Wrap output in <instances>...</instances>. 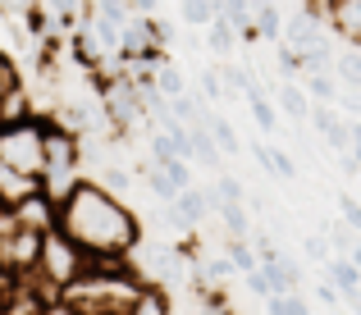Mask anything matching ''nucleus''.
I'll use <instances>...</instances> for the list:
<instances>
[{
  "label": "nucleus",
  "instance_id": "obj_18",
  "mask_svg": "<svg viewBox=\"0 0 361 315\" xmlns=\"http://www.w3.org/2000/svg\"><path fill=\"white\" fill-rule=\"evenodd\" d=\"M256 37H265V42H274V37H283V14L274 0H256V18H252Z\"/></svg>",
  "mask_w": 361,
  "mask_h": 315
},
{
  "label": "nucleus",
  "instance_id": "obj_36",
  "mask_svg": "<svg viewBox=\"0 0 361 315\" xmlns=\"http://www.w3.org/2000/svg\"><path fill=\"white\" fill-rule=\"evenodd\" d=\"M32 5H37V0H0V9H5V14H32Z\"/></svg>",
  "mask_w": 361,
  "mask_h": 315
},
{
  "label": "nucleus",
  "instance_id": "obj_43",
  "mask_svg": "<svg viewBox=\"0 0 361 315\" xmlns=\"http://www.w3.org/2000/svg\"><path fill=\"white\" fill-rule=\"evenodd\" d=\"M106 315H110V311H106Z\"/></svg>",
  "mask_w": 361,
  "mask_h": 315
},
{
  "label": "nucleus",
  "instance_id": "obj_37",
  "mask_svg": "<svg viewBox=\"0 0 361 315\" xmlns=\"http://www.w3.org/2000/svg\"><path fill=\"white\" fill-rule=\"evenodd\" d=\"M123 5H128L133 14H156V5H160V0H123Z\"/></svg>",
  "mask_w": 361,
  "mask_h": 315
},
{
  "label": "nucleus",
  "instance_id": "obj_21",
  "mask_svg": "<svg viewBox=\"0 0 361 315\" xmlns=\"http://www.w3.org/2000/svg\"><path fill=\"white\" fill-rule=\"evenodd\" d=\"M211 132H215V147H220V156H243V137H238V128H233L224 114H211Z\"/></svg>",
  "mask_w": 361,
  "mask_h": 315
},
{
  "label": "nucleus",
  "instance_id": "obj_32",
  "mask_svg": "<svg viewBox=\"0 0 361 315\" xmlns=\"http://www.w3.org/2000/svg\"><path fill=\"white\" fill-rule=\"evenodd\" d=\"M202 97H206V101H224V97H229V92H224L220 69H211V64L202 69Z\"/></svg>",
  "mask_w": 361,
  "mask_h": 315
},
{
  "label": "nucleus",
  "instance_id": "obj_12",
  "mask_svg": "<svg viewBox=\"0 0 361 315\" xmlns=\"http://www.w3.org/2000/svg\"><path fill=\"white\" fill-rule=\"evenodd\" d=\"M128 315H174L169 288H160V283H142V292H137V302L128 307Z\"/></svg>",
  "mask_w": 361,
  "mask_h": 315
},
{
  "label": "nucleus",
  "instance_id": "obj_13",
  "mask_svg": "<svg viewBox=\"0 0 361 315\" xmlns=\"http://www.w3.org/2000/svg\"><path fill=\"white\" fill-rule=\"evenodd\" d=\"M334 78H338V87H353V92H361V46L348 42L343 51L334 55Z\"/></svg>",
  "mask_w": 361,
  "mask_h": 315
},
{
  "label": "nucleus",
  "instance_id": "obj_28",
  "mask_svg": "<svg viewBox=\"0 0 361 315\" xmlns=\"http://www.w3.org/2000/svg\"><path fill=\"white\" fill-rule=\"evenodd\" d=\"M215 197H220V202H247V183L233 178V174H220L215 178Z\"/></svg>",
  "mask_w": 361,
  "mask_h": 315
},
{
  "label": "nucleus",
  "instance_id": "obj_4",
  "mask_svg": "<svg viewBox=\"0 0 361 315\" xmlns=\"http://www.w3.org/2000/svg\"><path fill=\"white\" fill-rule=\"evenodd\" d=\"M82 270H87V252H82V247L73 242V237L64 233L60 224L46 228V233H42V261H37V279H42L46 288L64 292L73 279H82Z\"/></svg>",
  "mask_w": 361,
  "mask_h": 315
},
{
  "label": "nucleus",
  "instance_id": "obj_42",
  "mask_svg": "<svg viewBox=\"0 0 361 315\" xmlns=\"http://www.w3.org/2000/svg\"><path fill=\"white\" fill-rule=\"evenodd\" d=\"M353 156H357V165H361V142H357V147H353Z\"/></svg>",
  "mask_w": 361,
  "mask_h": 315
},
{
  "label": "nucleus",
  "instance_id": "obj_27",
  "mask_svg": "<svg viewBox=\"0 0 361 315\" xmlns=\"http://www.w3.org/2000/svg\"><path fill=\"white\" fill-rule=\"evenodd\" d=\"M329 242H334V256H353V247H357V228H348L343 219H338V224H329Z\"/></svg>",
  "mask_w": 361,
  "mask_h": 315
},
{
  "label": "nucleus",
  "instance_id": "obj_29",
  "mask_svg": "<svg viewBox=\"0 0 361 315\" xmlns=\"http://www.w3.org/2000/svg\"><path fill=\"white\" fill-rule=\"evenodd\" d=\"M178 151H174V142H169V132H151V165H169Z\"/></svg>",
  "mask_w": 361,
  "mask_h": 315
},
{
  "label": "nucleus",
  "instance_id": "obj_7",
  "mask_svg": "<svg viewBox=\"0 0 361 315\" xmlns=\"http://www.w3.org/2000/svg\"><path fill=\"white\" fill-rule=\"evenodd\" d=\"M274 105H279V114L288 123H311V101L307 97V87H302V82H279V87H274Z\"/></svg>",
  "mask_w": 361,
  "mask_h": 315
},
{
  "label": "nucleus",
  "instance_id": "obj_11",
  "mask_svg": "<svg viewBox=\"0 0 361 315\" xmlns=\"http://www.w3.org/2000/svg\"><path fill=\"white\" fill-rule=\"evenodd\" d=\"M238 42H243V32L229 23V18L215 14V18H211V27H206V46H211V55H224V60H229V55L238 51Z\"/></svg>",
  "mask_w": 361,
  "mask_h": 315
},
{
  "label": "nucleus",
  "instance_id": "obj_34",
  "mask_svg": "<svg viewBox=\"0 0 361 315\" xmlns=\"http://www.w3.org/2000/svg\"><path fill=\"white\" fill-rule=\"evenodd\" d=\"M316 297H320V302H325V307H338V302H343V292H338V288H334V283H329V279H325V274H320V283H316Z\"/></svg>",
  "mask_w": 361,
  "mask_h": 315
},
{
  "label": "nucleus",
  "instance_id": "obj_10",
  "mask_svg": "<svg viewBox=\"0 0 361 315\" xmlns=\"http://www.w3.org/2000/svg\"><path fill=\"white\" fill-rule=\"evenodd\" d=\"M37 187H42V178H27V174H18V169L0 165V202H5V206H14V202H23V197H32Z\"/></svg>",
  "mask_w": 361,
  "mask_h": 315
},
{
  "label": "nucleus",
  "instance_id": "obj_23",
  "mask_svg": "<svg viewBox=\"0 0 361 315\" xmlns=\"http://www.w3.org/2000/svg\"><path fill=\"white\" fill-rule=\"evenodd\" d=\"M97 183H101V187H106V192H110V197H119V202H123V197H128V192H133V174H128V169H123V165H101V174H97Z\"/></svg>",
  "mask_w": 361,
  "mask_h": 315
},
{
  "label": "nucleus",
  "instance_id": "obj_35",
  "mask_svg": "<svg viewBox=\"0 0 361 315\" xmlns=\"http://www.w3.org/2000/svg\"><path fill=\"white\" fill-rule=\"evenodd\" d=\"M338 174H343V178H357L361 174V165H357L353 151H343V156H338Z\"/></svg>",
  "mask_w": 361,
  "mask_h": 315
},
{
  "label": "nucleus",
  "instance_id": "obj_9",
  "mask_svg": "<svg viewBox=\"0 0 361 315\" xmlns=\"http://www.w3.org/2000/svg\"><path fill=\"white\" fill-rule=\"evenodd\" d=\"M325 279L334 283L343 297H357V292H361V270H357L353 256H334V261L325 265Z\"/></svg>",
  "mask_w": 361,
  "mask_h": 315
},
{
  "label": "nucleus",
  "instance_id": "obj_30",
  "mask_svg": "<svg viewBox=\"0 0 361 315\" xmlns=\"http://www.w3.org/2000/svg\"><path fill=\"white\" fill-rule=\"evenodd\" d=\"M23 87V78H18V69H14V60H9L5 51H0V101L9 97V92H18Z\"/></svg>",
  "mask_w": 361,
  "mask_h": 315
},
{
  "label": "nucleus",
  "instance_id": "obj_19",
  "mask_svg": "<svg viewBox=\"0 0 361 315\" xmlns=\"http://www.w3.org/2000/svg\"><path fill=\"white\" fill-rule=\"evenodd\" d=\"M215 14H220L215 0H178V18H183L188 27H211Z\"/></svg>",
  "mask_w": 361,
  "mask_h": 315
},
{
  "label": "nucleus",
  "instance_id": "obj_33",
  "mask_svg": "<svg viewBox=\"0 0 361 315\" xmlns=\"http://www.w3.org/2000/svg\"><path fill=\"white\" fill-rule=\"evenodd\" d=\"M243 283H247V292H252V297H261V302L274 292V288H270V279L261 274V265H256V270H247V274H243Z\"/></svg>",
  "mask_w": 361,
  "mask_h": 315
},
{
  "label": "nucleus",
  "instance_id": "obj_6",
  "mask_svg": "<svg viewBox=\"0 0 361 315\" xmlns=\"http://www.w3.org/2000/svg\"><path fill=\"white\" fill-rule=\"evenodd\" d=\"M188 160L202 169H220V147H215V132H211V119L206 123H188Z\"/></svg>",
  "mask_w": 361,
  "mask_h": 315
},
{
  "label": "nucleus",
  "instance_id": "obj_41",
  "mask_svg": "<svg viewBox=\"0 0 361 315\" xmlns=\"http://www.w3.org/2000/svg\"><path fill=\"white\" fill-rule=\"evenodd\" d=\"M0 315H5V283H0Z\"/></svg>",
  "mask_w": 361,
  "mask_h": 315
},
{
  "label": "nucleus",
  "instance_id": "obj_25",
  "mask_svg": "<svg viewBox=\"0 0 361 315\" xmlns=\"http://www.w3.org/2000/svg\"><path fill=\"white\" fill-rule=\"evenodd\" d=\"M151 82H156V87H160V97H169V101L188 92V82H183V73H178V64H160Z\"/></svg>",
  "mask_w": 361,
  "mask_h": 315
},
{
  "label": "nucleus",
  "instance_id": "obj_22",
  "mask_svg": "<svg viewBox=\"0 0 361 315\" xmlns=\"http://www.w3.org/2000/svg\"><path fill=\"white\" fill-rule=\"evenodd\" d=\"M302 261H311V265L325 270V265L334 261V242H329V233H307V237H302Z\"/></svg>",
  "mask_w": 361,
  "mask_h": 315
},
{
  "label": "nucleus",
  "instance_id": "obj_16",
  "mask_svg": "<svg viewBox=\"0 0 361 315\" xmlns=\"http://www.w3.org/2000/svg\"><path fill=\"white\" fill-rule=\"evenodd\" d=\"M247 105H252V123H256L261 132H279V105L265 97L261 87H252V92H247Z\"/></svg>",
  "mask_w": 361,
  "mask_h": 315
},
{
  "label": "nucleus",
  "instance_id": "obj_8",
  "mask_svg": "<svg viewBox=\"0 0 361 315\" xmlns=\"http://www.w3.org/2000/svg\"><path fill=\"white\" fill-rule=\"evenodd\" d=\"M247 151L256 156V165H261L270 178H279V183H283V178H298V160H293L283 147H270V142H256V147H247Z\"/></svg>",
  "mask_w": 361,
  "mask_h": 315
},
{
  "label": "nucleus",
  "instance_id": "obj_2",
  "mask_svg": "<svg viewBox=\"0 0 361 315\" xmlns=\"http://www.w3.org/2000/svg\"><path fill=\"white\" fill-rule=\"evenodd\" d=\"M142 274L133 270L128 256H87L82 279H73L60 292V307L69 315H128V307L142 292Z\"/></svg>",
  "mask_w": 361,
  "mask_h": 315
},
{
  "label": "nucleus",
  "instance_id": "obj_39",
  "mask_svg": "<svg viewBox=\"0 0 361 315\" xmlns=\"http://www.w3.org/2000/svg\"><path fill=\"white\" fill-rule=\"evenodd\" d=\"M353 261H357V270H361V242L353 247Z\"/></svg>",
  "mask_w": 361,
  "mask_h": 315
},
{
  "label": "nucleus",
  "instance_id": "obj_38",
  "mask_svg": "<svg viewBox=\"0 0 361 315\" xmlns=\"http://www.w3.org/2000/svg\"><path fill=\"white\" fill-rule=\"evenodd\" d=\"M46 315H69V311H64V307H60V302H55V307H51V311H46Z\"/></svg>",
  "mask_w": 361,
  "mask_h": 315
},
{
  "label": "nucleus",
  "instance_id": "obj_26",
  "mask_svg": "<svg viewBox=\"0 0 361 315\" xmlns=\"http://www.w3.org/2000/svg\"><path fill=\"white\" fill-rule=\"evenodd\" d=\"M220 78H224V92H233V97H247V92L256 87V82H252V73H247V69H238V64L220 69Z\"/></svg>",
  "mask_w": 361,
  "mask_h": 315
},
{
  "label": "nucleus",
  "instance_id": "obj_15",
  "mask_svg": "<svg viewBox=\"0 0 361 315\" xmlns=\"http://www.w3.org/2000/svg\"><path fill=\"white\" fill-rule=\"evenodd\" d=\"M215 215L224 219V237H247L252 233V210H247V202H220Z\"/></svg>",
  "mask_w": 361,
  "mask_h": 315
},
{
  "label": "nucleus",
  "instance_id": "obj_20",
  "mask_svg": "<svg viewBox=\"0 0 361 315\" xmlns=\"http://www.w3.org/2000/svg\"><path fill=\"white\" fill-rule=\"evenodd\" d=\"M265 315H311V302L302 292H270L265 297Z\"/></svg>",
  "mask_w": 361,
  "mask_h": 315
},
{
  "label": "nucleus",
  "instance_id": "obj_31",
  "mask_svg": "<svg viewBox=\"0 0 361 315\" xmlns=\"http://www.w3.org/2000/svg\"><path fill=\"white\" fill-rule=\"evenodd\" d=\"M338 219H343L348 228H357V233H361V202H357L353 192H338Z\"/></svg>",
  "mask_w": 361,
  "mask_h": 315
},
{
  "label": "nucleus",
  "instance_id": "obj_40",
  "mask_svg": "<svg viewBox=\"0 0 361 315\" xmlns=\"http://www.w3.org/2000/svg\"><path fill=\"white\" fill-rule=\"evenodd\" d=\"M348 302H353V311H357V315H361V292H357V297H348Z\"/></svg>",
  "mask_w": 361,
  "mask_h": 315
},
{
  "label": "nucleus",
  "instance_id": "obj_5",
  "mask_svg": "<svg viewBox=\"0 0 361 315\" xmlns=\"http://www.w3.org/2000/svg\"><path fill=\"white\" fill-rule=\"evenodd\" d=\"M9 224H14V228H32V233H46V228L60 224V206L37 187L32 197H23V202L9 206Z\"/></svg>",
  "mask_w": 361,
  "mask_h": 315
},
{
  "label": "nucleus",
  "instance_id": "obj_3",
  "mask_svg": "<svg viewBox=\"0 0 361 315\" xmlns=\"http://www.w3.org/2000/svg\"><path fill=\"white\" fill-rule=\"evenodd\" d=\"M0 165L18 169L27 178H42V169H46V114L0 123Z\"/></svg>",
  "mask_w": 361,
  "mask_h": 315
},
{
  "label": "nucleus",
  "instance_id": "obj_14",
  "mask_svg": "<svg viewBox=\"0 0 361 315\" xmlns=\"http://www.w3.org/2000/svg\"><path fill=\"white\" fill-rule=\"evenodd\" d=\"M302 87H307V97L320 101V105H334L338 101V78L329 69H307V73H302Z\"/></svg>",
  "mask_w": 361,
  "mask_h": 315
},
{
  "label": "nucleus",
  "instance_id": "obj_1",
  "mask_svg": "<svg viewBox=\"0 0 361 315\" xmlns=\"http://www.w3.org/2000/svg\"><path fill=\"white\" fill-rule=\"evenodd\" d=\"M60 228L87 256H133L142 247L137 210L110 197L97 178H78V187L60 202Z\"/></svg>",
  "mask_w": 361,
  "mask_h": 315
},
{
  "label": "nucleus",
  "instance_id": "obj_17",
  "mask_svg": "<svg viewBox=\"0 0 361 315\" xmlns=\"http://www.w3.org/2000/svg\"><path fill=\"white\" fill-rule=\"evenodd\" d=\"M224 256H229L233 274H247V270H256V265H261V252H256L252 237H224Z\"/></svg>",
  "mask_w": 361,
  "mask_h": 315
},
{
  "label": "nucleus",
  "instance_id": "obj_24",
  "mask_svg": "<svg viewBox=\"0 0 361 315\" xmlns=\"http://www.w3.org/2000/svg\"><path fill=\"white\" fill-rule=\"evenodd\" d=\"M142 178H147V187H151V197H156L160 206H169L178 197V187H174V178L165 174V169H156V165H147L142 169Z\"/></svg>",
  "mask_w": 361,
  "mask_h": 315
}]
</instances>
